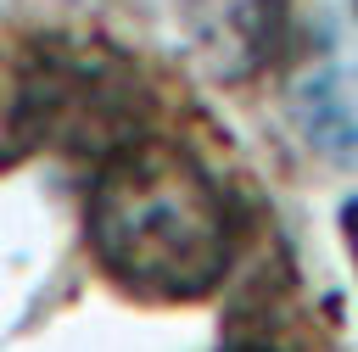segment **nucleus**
<instances>
[{"label": "nucleus", "instance_id": "obj_1", "mask_svg": "<svg viewBox=\"0 0 358 352\" xmlns=\"http://www.w3.org/2000/svg\"><path fill=\"white\" fill-rule=\"evenodd\" d=\"M84 235L106 279L145 302H201L235 268V207L218 179L168 140H134L101 162Z\"/></svg>", "mask_w": 358, "mask_h": 352}, {"label": "nucleus", "instance_id": "obj_5", "mask_svg": "<svg viewBox=\"0 0 358 352\" xmlns=\"http://www.w3.org/2000/svg\"><path fill=\"white\" fill-rule=\"evenodd\" d=\"M224 352H280V346H268V341H257V335H246V341H229Z\"/></svg>", "mask_w": 358, "mask_h": 352}, {"label": "nucleus", "instance_id": "obj_3", "mask_svg": "<svg viewBox=\"0 0 358 352\" xmlns=\"http://www.w3.org/2000/svg\"><path fill=\"white\" fill-rule=\"evenodd\" d=\"M285 6L291 0H201V45L229 56L224 73H252L280 50Z\"/></svg>", "mask_w": 358, "mask_h": 352}, {"label": "nucleus", "instance_id": "obj_2", "mask_svg": "<svg viewBox=\"0 0 358 352\" xmlns=\"http://www.w3.org/2000/svg\"><path fill=\"white\" fill-rule=\"evenodd\" d=\"M6 134L11 151H67L106 162L145 140V101L117 50L56 39L28 56Z\"/></svg>", "mask_w": 358, "mask_h": 352}, {"label": "nucleus", "instance_id": "obj_4", "mask_svg": "<svg viewBox=\"0 0 358 352\" xmlns=\"http://www.w3.org/2000/svg\"><path fill=\"white\" fill-rule=\"evenodd\" d=\"M341 240H347L352 268H358V196H347V201H341Z\"/></svg>", "mask_w": 358, "mask_h": 352}]
</instances>
